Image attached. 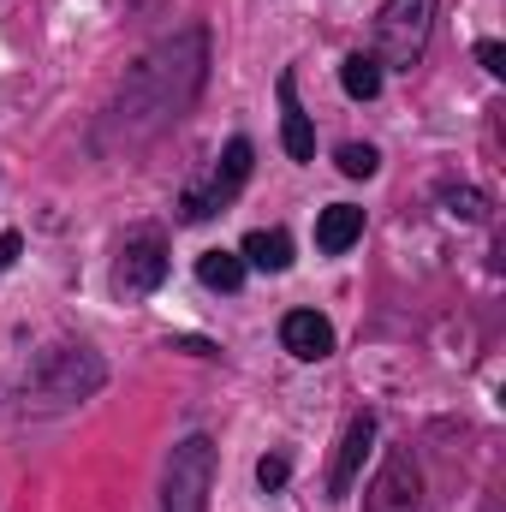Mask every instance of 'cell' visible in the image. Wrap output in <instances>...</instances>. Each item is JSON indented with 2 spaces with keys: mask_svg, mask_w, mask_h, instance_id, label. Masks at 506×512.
Segmentation results:
<instances>
[{
  "mask_svg": "<svg viewBox=\"0 0 506 512\" xmlns=\"http://www.w3.org/2000/svg\"><path fill=\"white\" fill-rule=\"evenodd\" d=\"M203 78H209V30L185 24L167 42H155L149 54H137V66L120 78V90L96 126V149H108V155L137 149L167 126H179L191 114V102L203 96Z\"/></svg>",
  "mask_w": 506,
  "mask_h": 512,
  "instance_id": "cell-1",
  "label": "cell"
},
{
  "mask_svg": "<svg viewBox=\"0 0 506 512\" xmlns=\"http://www.w3.org/2000/svg\"><path fill=\"white\" fill-rule=\"evenodd\" d=\"M102 382H108L102 352H90V346H48V352L30 364L24 387H18V405H24L30 417H54V411H72V405L96 399Z\"/></svg>",
  "mask_w": 506,
  "mask_h": 512,
  "instance_id": "cell-2",
  "label": "cell"
},
{
  "mask_svg": "<svg viewBox=\"0 0 506 512\" xmlns=\"http://www.w3.org/2000/svg\"><path fill=\"white\" fill-rule=\"evenodd\" d=\"M435 30V0H387L376 12V66L411 72L429 48Z\"/></svg>",
  "mask_w": 506,
  "mask_h": 512,
  "instance_id": "cell-3",
  "label": "cell"
},
{
  "mask_svg": "<svg viewBox=\"0 0 506 512\" xmlns=\"http://www.w3.org/2000/svg\"><path fill=\"white\" fill-rule=\"evenodd\" d=\"M209 489H215V441L209 435H185L167 453L161 507L155 512H209Z\"/></svg>",
  "mask_w": 506,
  "mask_h": 512,
  "instance_id": "cell-4",
  "label": "cell"
},
{
  "mask_svg": "<svg viewBox=\"0 0 506 512\" xmlns=\"http://www.w3.org/2000/svg\"><path fill=\"white\" fill-rule=\"evenodd\" d=\"M161 280H167V239H161L155 227L126 233L120 262H114V292H120V298H149Z\"/></svg>",
  "mask_w": 506,
  "mask_h": 512,
  "instance_id": "cell-5",
  "label": "cell"
},
{
  "mask_svg": "<svg viewBox=\"0 0 506 512\" xmlns=\"http://www.w3.org/2000/svg\"><path fill=\"white\" fill-rule=\"evenodd\" d=\"M251 155H256L251 137H233L227 155H221V167H215V179H209V191H185V197H179V221L197 227V221H209L215 209H227V203L239 197V185L251 179Z\"/></svg>",
  "mask_w": 506,
  "mask_h": 512,
  "instance_id": "cell-6",
  "label": "cell"
},
{
  "mask_svg": "<svg viewBox=\"0 0 506 512\" xmlns=\"http://www.w3.org/2000/svg\"><path fill=\"white\" fill-rule=\"evenodd\" d=\"M417 507H423V471H417L411 447H387L376 483L364 495V512H417Z\"/></svg>",
  "mask_w": 506,
  "mask_h": 512,
  "instance_id": "cell-7",
  "label": "cell"
},
{
  "mask_svg": "<svg viewBox=\"0 0 506 512\" xmlns=\"http://www.w3.org/2000/svg\"><path fill=\"white\" fill-rule=\"evenodd\" d=\"M370 447H376V411H358V417L346 423V435H340V453H334V471H328V501H346V495H352V483H358Z\"/></svg>",
  "mask_w": 506,
  "mask_h": 512,
  "instance_id": "cell-8",
  "label": "cell"
},
{
  "mask_svg": "<svg viewBox=\"0 0 506 512\" xmlns=\"http://www.w3.org/2000/svg\"><path fill=\"white\" fill-rule=\"evenodd\" d=\"M280 346L298 358V364H322L334 352V322L322 310H286L280 322Z\"/></svg>",
  "mask_w": 506,
  "mask_h": 512,
  "instance_id": "cell-9",
  "label": "cell"
},
{
  "mask_svg": "<svg viewBox=\"0 0 506 512\" xmlns=\"http://www.w3.org/2000/svg\"><path fill=\"white\" fill-rule=\"evenodd\" d=\"M280 143H286V155L292 161H316V126H310V114L298 108V90H292V72H280Z\"/></svg>",
  "mask_w": 506,
  "mask_h": 512,
  "instance_id": "cell-10",
  "label": "cell"
},
{
  "mask_svg": "<svg viewBox=\"0 0 506 512\" xmlns=\"http://www.w3.org/2000/svg\"><path fill=\"white\" fill-rule=\"evenodd\" d=\"M358 239H364V209H358V203H328V209L316 215V251L322 256L352 251Z\"/></svg>",
  "mask_w": 506,
  "mask_h": 512,
  "instance_id": "cell-11",
  "label": "cell"
},
{
  "mask_svg": "<svg viewBox=\"0 0 506 512\" xmlns=\"http://www.w3.org/2000/svg\"><path fill=\"white\" fill-rule=\"evenodd\" d=\"M239 256H245L251 268H268V274H286V268H292V239H286L280 227H256L251 239L239 245Z\"/></svg>",
  "mask_w": 506,
  "mask_h": 512,
  "instance_id": "cell-12",
  "label": "cell"
},
{
  "mask_svg": "<svg viewBox=\"0 0 506 512\" xmlns=\"http://www.w3.org/2000/svg\"><path fill=\"white\" fill-rule=\"evenodd\" d=\"M197 280L209 292H239L245 286V256L239 251H203L197 256Z\"/></svg>",
  "mask_w": 506,
  "mask_h": 512,
  "instance_id": "cell-13",
  "label": "cell"
},
{
  "mask_svg": "<svg viewBox=\"0 0 506 512\" xmlns=\"http://www.w3.org/2000/svg\"><path fill=\"white\" fill-rule=\"evenodd\" d=\"M340 84H346V96H352V102H376V96H381L376 54H352V60L340 66Z\"/></svg>",
  "mask_w": 506,
  "mask_h": 512,
  "instance_id": "cell-14",
  "label": "cell"
},
{
  "mask_svg": "<svg viewBox=\"0 0 506 512\" xmlns=\"http://www.w3.org/2000/svg\"><path fill=\"white\" fill-rule=\"evenodd\" d=\"M376 167H381L376 143H340V173L346 179H376Z\"/></svg>",
  "mask_w": 506,
  "mask_h": 512,
  "instance_id": "cell-15",
  "label": "cell"
},
{
  "mask_svg": "<svg viewBox=\"0 0 506 512\" xmlns=\"http://www.w3.org/2000/svg\"><path fill=\"white\" fill-rule=\"evenodd\" d=\"M286 477H292V459H286V453H262V459H256V483H262V495L286 489Z\"/></svg>",
  "mask_w": 506,
  "mask_h": 512,
  "instance_id": "cell-16",
  "label": "cell"
},
{
  "mask_svg": "<svg viewBox=\"0 0 506 512\" xmlns=\"http://www.w3.org/2000/svg\"><path fill=\"white\" fill-rule=\"evenodd\" d=\"M447 203H453V215H465V221H483V215H489L477 191H447Z\"/></svg>",
  "mask_w": 506,
  "mask_h": 512,
  "instance_id": "cell-17",
  "label": "cell"
},
{
  "mask_svg": "<svg viewBox=\"0 0 506 512\" xmlns=\"http://www.w3.org/2000/svg\"><path fill=\"white\" fill-rule=\"evenodd\" d=\"M477 60H483V72H495V78L506 72V48H501V42H483V48H477Z\"/></svg>",
  "mask_w": 506,
  "mask_h": 512,
  "instance_id": "cell-18",
  "label": "cell"
},
{
  "mask_svg": "<svg viewBox=\"0 0 506 512\" xmlns=\"http://www.w3.org/2000/svg\"><path fill=\"white\" fill-rule=\"evenodd\" d=\"M18 256H24V239L18 233H0V268H12Z\"/></svg>",
  "mask_w": 506,
  "mask_h": 512,
  "instance_id": "cell-19",
  "label": "cell"
}]
</instances>
